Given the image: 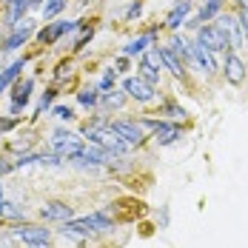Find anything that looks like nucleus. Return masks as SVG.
I'll list each match as a JSON object with an SVG mask.
<instances>
[{
  "instance_id": "nucleus-1",
  "label": "nucleus",
  "mask_w": 248,
  "mask_h": 248,
  "mask_svg": "<svg viewBox=\"0 0 248 248\" xmlns=\"http://www.w3.org/2000/svg\"><path fill=\"white\" fill-rule=\"evenodd\" d=\"M51 149L57 157H63V160H77L80 154H83V140L72 134V131H66V128H60V131H54L51 134Z\"/></svg>"
},
{
  "instance_id": "nucleus-2",
  "label": "nucleus",
  "mask_w": 248,
  "mask_h": 248,
  "mask_svg": "<svg viewBox=\"0 0 248 248\" xmlns=\"http://www.w3.org/2000/svg\"><path fill=\"white\" fill-rule=\"evenodd\" d=\"M197 43L202 46L205 51H228L231 46H228V37H225V31L220 29L217 23H205L197 29Z\"/></svg>"
},
{
  "instance_id": "nucleus-3",
  "label": "nucleus",
  "mask_w": 248,
  "mask_h": 248,
  "mask_svg": "<svg viewBox=\"0 0 248 248\" xmlns=\"http://www.w3.org/2000/svg\"><path fill=\"white\" fill-rule=\"evenodd\" d=\"M160 72H163V54H160V46H151L140 57V77L149 80L151 86H157L160 83Z\"/></svg>"
},
{
  "instance_id": "nucleus-4",
  "label": "nucleus",
  "mask_w": 248,
  "mask_h": 248,
  "mask_svg": "<svg viewBox=\"0 0 248 248\" xmlns=\"http://www.w3.org/2000/svg\"><path fill=\"white\" fill-rule=\"evenodd\" d=\"M114 228L111 220L106 214H92V217H80V220H66V231H75V234H94V231H108Z\"/></svg>"
},
{
  "instance_id": "nucleus-5",
  "label": "nucleus",
  "mask_w": 248,
  "mask_h": 248,
  "mask_svg": "<svg viewBox=\"0 0 248 248\" xmlns=\"http://www.w3.org/2000/svg\"><path fill=\"white\" fill-rule=\"evenodd\" d=\"M123 92L128 94L131 100H137V103H154L157 97V86H151L149 80H143V77H125L123 80Z\"/></svg>"
},
{
  "instance_id": "nucleus-6",
  "label": "nucleus",
  "mask_w": 248,
  "mask_h": 248,
  "mask_svg": "<svg viewBox=\"0 0 248 248\" xmlns=\"http://www.w3.org/2000/svg\"><path fill=\"white\" fill-rule=\"evenodd\" d=\"M108 128L117 137H123L128 146H140L146 140V128H143V123H137V120H111Z\"/></svg>"
},
{
  "instance_id": "nucleus-7",
  "label": "nucleus",
  "mask_w": 248,
  "mask_h": 248,
  "mask_svg": "<svg viewBox=\"0 0 248 248\" xmlns=\"http://www.w3.org/2000/svg\"><path fill=\"white\" fill-rule=\"evenodd\" d=\"M77 29H83V20H60V23H51V26H46V29H40V31H37V40H40L43 46H51V43H57L63 34L77 31Z\"/></svg>"
},
{
  "instance_id": "nucleus-8",
  "label": "nucleus",
  "mask_w": 248,
  "mask_h": 248,
  "mask_svg": "<svg viewBox=\"0 0 248 248\" xmlns=\"http://www.w3.org/2000/svg\"><path fill=\"white\" fill-rule=\"evenodd\" d=\"M217 26L225 31V37H228V46L237 51L246 46V40H243V26H240V17H234V15H217Z\"/></svg>"
},
{
  "instance_id": "nucleus-9",
  "label": "nucleus",
  "mask_w": 248,
  "mask_h": 248,
  "mask_svg": "<svg viewBox=\"0 0 248 248\" xmlns=\"http://www.w3.org/2000/svg\"><path fill=\"white\" fill-rule=\"evenodd\" d=\"M223 75H225V80H228L231 86H240V83H246V63H243V57H240L234 49L225 51Z\"/></svg>"
},
{
  "instance_id": "nucleus-10",
  "label": "nucleus",
  "mask_w": 248,
  "mask_h": 248,
  "mask_svg": "<svg viewBox=\"0 0 248 248\" xmlns=\"http://www.w3.org/2000/svg\"><path fill=\"white\" fill-rule=\"evenodd\" d=\"M31 31H34V20L31 17L17 20L15 23V31L3 40V51H15V49H20V46H26V40L31 37Z\"/></svg>"
},
{
  "instance_id": "nucleus-11",
  "label": "nucleus",
  "mask_w": 248,
  "mask_h": 248,
  "mask_svg": "<svg viewBox=\"0 0 248 248\" xmlns=\"http://www.w3.org/2000/svg\"><path fill=\"white\" fill-rule=\"evenodd\" d=\"M12 237L20 240V243H26V246H37V243H49L51 231L43 228V225H20V228L12 231Z\"/></svg>"
},
{
  "instance_id": "nucleus-12",
  "label": "nucleus",
  "mask_w": 248,
  "mask_h": 248,
  "mask_svg": "<svg viewBox=\"0 0 248 248\" xmlns=\"http://www.w3.org/2000/svg\"><path fill=\"white\" fill-rule=\"evenodd\" d=\"M31 89H34V77H26V80H15V92H12V114H20V108L29 106L31 100Z\"/></svg>"
},
{
  "instance_id": "nucleus-13",
  "label": "nucleus",
  "mask_w": 248,
  "mask_h": 248,
  "mask_svg": "<svg viewBox=\"0 0 248 248\" xmlns=\"http://www.w3.org/2000/svg\"><path fill=\"white\" fill-rule=\"evenodd\" d=\"M223 6H225V0H205V3L200 6L197 17H191V20H186L183 26H191V29H200L202 23H208V20H214L217 15H223Z\"/></svg>"
},
{
  "instance_id": "nucleus-14",
  "label": "nucleus",
  "mask_w": 248,
  "mask_h": 248,
  "mask_svg": "<svg viewBox=\"0 0 248 248\" xmlns=\"http://www.w3.org/2000/svg\"><path fill=\"white\" fill-rule=\"evenodd\" d=\"M188 63H194L200 72H205V75H214V69H217L211 51H205L200 43H191V60H188Z\"/></svg>"
},
{
  "instance_id": "nucleus-15",
  "label": "nucleus",
  "mask_w": 248,
  "mask_h": 248,
  "mask_svg": "<svg viewBox=\"0 0 248 248\" xmlns=\"http://www.w3.org/2000/svg\"><path fill=\"white\" fill-rule=\"evenodd\" d=\"M154 137H157L160 146H171L177 137H183V125L180 123H163V120H160V123L154 125Z\"/></svg>"
},
{
  "instance_id": "nucleus-16",
  "label": "nucleus",
  "mask_w": 248,
  "mask_h": 248,
  "mask_svg": "<svg viewBox=\"0 0 248 248\" xmlns=\"http://www.w3.org/2000/svg\"><path fill=\"white\" fill-rule=\"evenodd\" d=\"M40 217L43 220H72V205H66V202H60V200H51L46 202L43 208H40Z\"/></svg>"
},
{
  "instance_id": "nucleus-17",
  "label": "nucleus",
  "mask_w": 248,
  "mask_h": 248,
  "mask_svg": "<svg viewBox=\"0 0 248 248\" xmlns=\"http://www.w3.org/2000/svg\"><path fill=\"white\" fill-rule=\"evenodd\" d=\"M188 12H191V0H177V6H174L171 12H169V20H166V26H169L171 31H177L180 26L186 23Z\"/></svg>"
},
{
  "instance_id": "nucleus-18",
  "label": "nucleus",
  "mask_w": 248,
  "mask_h": 248,
  "mask_svg": "<svg viewBox=\"0 0 248 248\" xmlns=\"http://www.w3.org/2000/svg\"><path fill=\"white\" fill-rule=\"evenodd\" d=\"M157 40V34L149 31V34H140V37H134V40H128L123 46V57H134V54H143V51L149 49L151 43Z\"/></svg>"
},
{
  "instance_id": "nucleus-19",
  "label": "nucleus",
  "mask_w": 248,
  "mask_h": 248,
  "mask_svg": "<svg viewBox=\"0 0 248 248\" xmlns=\"http://www.w3.org/2000/svg\"><path fill=\"white\" fill-rule=\"evenodd\" d=\"M160 54H163V66H166L177 80H183V77H186V69H183V63L177 60V54H174L169 46H160Z\"/></svg>"
},
{
  "instance_id": "nucleus-20",
  "label": "nucleus",
  "mask_w": 248,
  "mask_h": 248,
  "mask_svg": "<svg viewBox=\"0 0 248 248\" xmlns=\"http://www.w3.org/2000/svg\"><path fill=\"white\" fill-rule=\"evenodd\" d=\"M169 49L177 54V60H180L183 66L191 60V40H186V37H180V34H174L171 37V46H169Z\"/></svg>"
},
{
  "instance_id": "nucleus-21",
  "label": "nucleus",
  "mask_w": 248,
  "mask_h": 248,
  "mask_svg": "<svg viewBox=\"0 0 248 248\" xmlns=\"http://www.w3.org/2000/svg\"><path fill=\"white\" fill-rule=\"evenodd\" d=\"M23 66H26L23 60H17V63H12L9 69H3V72H0V92H6V89H9V86L17 80V77H20Z\"/></svg>"
},
{
  "instance_id": "nucleus-22",
  "label": "nucleus",
  "mask_w": 248,
  "mask_h": 248,
  "mask_svg": "<svg viewBox=\"0 0 248 248\" xmlns=\"http://www.w3.org/2000/svg\"><path fill=\"white\" fill-rule=\"evenodd\" d=\"M6 6H9V20L15 26L17 20H23V15L31 9V0H6Z\"/></svg>"
},
{
  "instance_id": "nucleus-23",
  "label": "nucleus",
  "mask_w": 248,
  "mask_h": 248,
  "mask_svg": "<svg viewBox=\"0 0 248 248\" xmlns=\"http://www.w3.org/2000/svg\"><path fill=\"white\" fill-rule=\"evenodd\" d=\"M125 92H117V89H111V92H103V106L106 108H123V103H125Z\"/></svg>"
},
{
  "instance_id": "nucleus-24",
  "label": "nucleus",
  "mask_w": 248,
  "mask_h": 248,
  "mask_svg": "<svg viewBox=\"0 0 248 248\" xmlns=\"http://www.w3.org/2000/svg\"><path fill=\"white\" fill-rule=\"evenodd\" d=\"M77 103H80L83 108H94L100 103V92L97 89H83V92L77 94Z\"/></svg>"
},
{
  "instance_id": "nucleus-25",
  "label": "nucleus",
  "mask_w": 248,
  "mask_h": 248,
  "mask_svg": "<svg viewBox=\"0 0 248 248\" xmlns=\"http://www.w3.org/2000/svg\"><path fill=\"white\" fill-rule=\"evenodd\" d=\"M66 3H69V0H46V3H43V17H46V20L57 17V15L66 9Z\"/></svg>"
},
{
  "instance_id": "nucleus-26",
  "label": "nucleus",
  "mask_w": 248,
  "mask_h": 248,
  "mask_svg": "<svg viewBox=\"0 0 248 248\" xmlns=\"http://www.w3.org/2000/svg\"><path fill=\"white\" fill-rule=\"evenodd\" d=\"M0 217H12V220H17V217H23V211H20L15 202H9V200H0Z\"/></svg>"
},
{
  "instance_id": "nucleus-27",
  "label": "nucleus",
  "mask_w": 248,
  "mask_h": 248,
  "mask_svg": "<svg viewBox=\"0 0 248 248\" xmlns=\"http://www.w3.org/2000/svg\"><path fill=\"white\" fill-rule=\"evenodd\" d=\"M114 80H117V72H114V69H108L106 75L100 77V83H97L100 94H103V92H111V89H114Z\"/></svg>"
},
{
  "instance_id": "nucleus-28",
  "label": "nucleus",
  "mask_w": 248,
  "mask_h": 248,
  "mask_svg": "<svg viewBox=\"0 0 248 248\" xmlns=\"http://www.w3.org/2000/svg\"><path fill=\"white\" fill-rule=\"evenodd\" d=\"M51 114H54L57 120H63V123H72V120H75L72 106H54V108H51Z\"/></svg>"
},
{
  "instance_id": "nucleus-29",
  "label": "nucleus",
  "mask_w": 248,
  "mask_h": 248,
  "mask_svg": "<svg viewBox=\"0 0 248 248\" xmlns=\"http://www.w3.org/2000/svg\"><path fill=\"white\" fill-rule=\"evenodd\" d=\"M163 111H166L169 117H174V120H180V117L186 114V111H183V106H177V103H171V100H169V103H163Z\"/></svg>"
},
{
  "instance_id": "nucleus-30",
  "label": "nucleus",
  "mask_w": 248,
  "mask_h": 248,
  "mask_svg": "<svg viewBox=\"0 0 248 248\" xmlns=\"http://www.w3.org/2000/svg\"><path fill=\"white\" fill-rule=\"evenodd\" d=\"M54 97H57V92L54 89H49V92H43V97H40V111H46L51 103H54Z\"/></svg>"
},
{
  "instance_id": "nucleus-31",
  "label": "nucleus",
  "mask_w": 248,
  "mask_h": 248,
  "mask_svg": "<svg viewBox=\"0 0 248 248\" xmlns=\"http://www.w3.org/2000/svg\"><path fill=\"white\" fill-rule=\"evenodd\" d=\"M15 125H17V120H15V117H0V137H3L9 128H15Z\"/></svg>"
},
{
  "instance_id": "nucleus-32",
  "label": "nucleus",
  "mask_w": 248,
  "mask_h": 248,
  "mask_svg": "<svg viewBox=\"0 0 248 248\" xmlns=\"http://www.w3.org/2000/svg\"><path fill=\"white\" fill-rule=\"evenodd\" d=\"M92 34H94V29H86V31L80 34V40H77V43H75V49H83V46H86V43L92 40Z\"/></svg>"
},
{
  "instance_id": "nucleus-33",
  "label": "nucleus",
  "mask_w": 248,
  "mask_h": 248,
  "mask_svg": "<svg viewBox=\"0 0 248 248\" xmlns=\"http://www.w3.org/2000/svg\"><path fill=\"white\" fill-rule=\"evenodd\" d=\"M140 12H143V3L137 0V3H131V6H128V12H125V15H128V20H131V17H140Z\"/></svg>"
},
{
  "instance_id": "nucleus-34",
  "label": "nucleus",
  "mask_w": 248,
  "mask_h": 248,
  "mask_svg": "<svg viewBox=\"0 0 248 248\" xmlns=\"http://www.w3.org/2000/svg\"><path fill=\"white\" fill-rule=\"evenodd\" d=\"M29 146H31V137H26V140H15V143H12V149L15 151H26Z\"/></svg>"
},
{
  "instance_id": "nucleus-35",
  "label": "nucleus",
  "mask_w": 248,
  "mask_h": 248,
  "mask_svg": "<svg viewBox=\"0 0 248 248\" xmlns=\"http://www.w3.org/2000/svg\"><path fill=\"white\" fill-rule=\"evenodd\" d=\"M69 75H72V63H63V66H60V72H57V80H66Z\"/></svg>"
},
{
  "instance_id": "nucleus-36",
  "label": "nucleus",
  "mask_w": 248,
  "mask_h": 248,
  "mask_svg": "<svg viewBox=\"0 0 248 248\" xmlns=\"http://www.w3.org/2000/svg\"><path fill=\"white\" fill-rule=\"evenodd\" d=\"M29 248H51L49 243H37V246H29Z\"/></svg>"
},
{
  "instance_id": "nucleus-37",
  "label": "nucleus",
  "mask_w": 248,
  "mask_h": 248,
  "mask_svg": "<svg viewBox=\"0 0 248 248\" xmlns=\"http://www.w3.org/2000/svg\"><path fill=\"white\" fill-rule=\"evenodd\" d=\"M37 6H43V3L40 0H31V9H37Z\"/></svg>"
},
{
  "instance_id": "nucleus-38",
  "label": "nucleus",
  "mask_w": 248,
  "mask_h": 248,
  "mask_svg": "<svg viewBox=\"0 0 248 248\" xmlns=\"http://www.w3.org/2000/svg\"><path fill=\"white\" fill-rule=\"evenodd\" d=\"M0 200H3V183H0Z\"/></svg>"
},
{
  "instance_id": "nucleus-39",
  "label": "nucleus",
  "mask_w": 248,
  "mask_h": 248,
  "mask_svg": "<svg viewBox=\"0 0 248 248\" xmlns=\"http://www.w3.org/2000/svg\"><path fill=\"white\" fill-rule=\"evenodd\" d=\"M240 6H248V0H240Z\"/></svg>"
}]
</instances>
